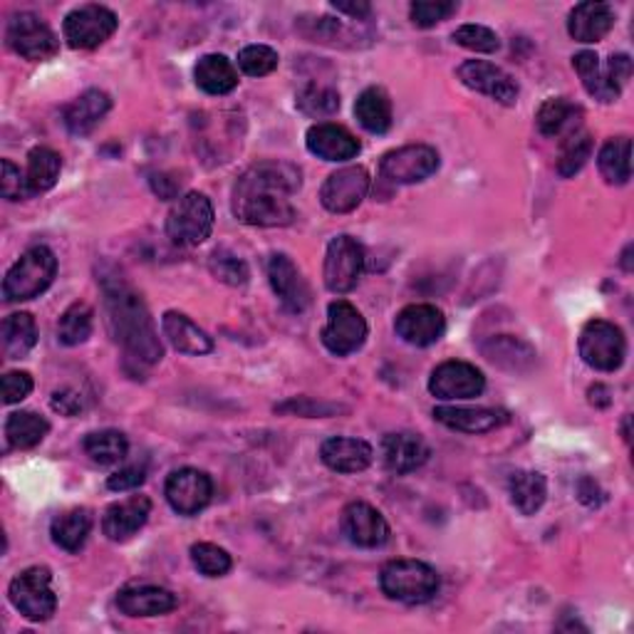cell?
<instances>
[{
    "mask_svg": "<svg viewBox=\"0 0 634 634\" xmlns=\"http://www.w3.org/2000/svg\"><path fill=\"white\" fill-rule=\"evenodd\" d=\"M614 27V11L608 3H580L567 17V33L577 43H600Z\"/></svg>",
    "mask_w": 634,
    "mask_h": 634,
    "instance_id": "cell-27",
    "label": "cell"
},
{
    "mask_svg": "<svg viewBox=\"0 0 634 634\" xmlns=\"http://www.w3.org/2000/svg\"><path fill=\"white\" fill-rule=\"evenodd\" d=\"M456 78L469 90L481 92V95L496 99L501 105H516L520 92L518 82L506 70H501L498 64H491L486 60H466L456 70Z\"/></svg>",
    "mask_w": 634,
    "mask_h": 634,
    "instance_id": "cell-16",
    "label": "cell"
},
{
    "mask_svg": "<svg viewBox=\"0 0 634 634\" xmlns=\"http://www.w3.org/2000/svg\"><path fill=\"white\" fill-rule=\"evenodd\" d=\"M454 43L461 45V48L471 50V52H483L491 55L501 48L498 35L491 31L486 25H476V23H466L454 31Z\"/></svg>",
    "mask_w": 634,
    "mask_h": 634,
    "instance_id": "cell-45",
    "label": "cell"
},
{
    "mask_svg": "<svg viewBox=\"0 0 634 634\" xmlns=\"http://www.w3.org/2000/svg\"><path fill=\"white\" fill-rule=\"evenodd\" d=\"M166 501L179 516H196L209 506L213 498V481L207 471L179 469L166 479Z\"/></svg>",
    "mask_w": 634,
    "mask_h": 634,
    "instance_id": "cell-15",
    "label": "cell"
},
{
    "mask_svg": "<svg viewBox=\"0 0 634 634\" xmlns=\"http://www.w3.org/2000/svg\"><path fill=\"white\" fill-rule=\"evenodd\" d=\"M5 43L13 52L33 62L50 60L60 50L58 35H55L52 27L35 13H15L11 21H8Z\"/></svg>",
    "mask_w": 634,
    "mask_h": 634,
    "instance_id": "cell-7",
    "label": "cell"
},
{
    "mask_svg": "<svg viewBox=\"0 0 634 634\" xmlns=\"http://www.w3.org/2000/svg\"><path fill=\"white\" fill-rule=\"evenodd\" d=\"M395 330L399 338L414 348H428V344L439 342L446 332V317L436 305L416 303L407 305L399 310L395 320Z\"/></svg>",
    "mask_w": 634,
    "mask_h": 634,
    "instance_id": "cell-18",
    "label": "cell"
},
{
    "mask_svg": "<svg viewBox=\"0 0 634 634\" xmlns=\"http://www.w3.org/2000/svg\"><path fill=\"white\" fill-rule=\"evenodd\" d=\"M50 432L48 419L35 412H13L5 422V436L13 449H33Z\"/></svg>",
    "mask_w": 634,
    "mask_h": 634,
    "instance_id": "cell-38",
    "label": "cell"
},
{
    "mask_svg": "<svg viewBox=\"0 0 634 634\" xmlns=\"http://www.w3.org/2000/svg\"><path fill=\"white\" fill-rule=\"evenodd\" d=\"M592 156V137L585 129H573L571 134H565L561 144V156H557V174L563 179H571L587 164V158Z\"/></svg>",
    "mask_w": 634,
    "mask_h": 634,
    "instance_id": "cell-41",
    "label": "cell"
},
{
    "mask_svg": "<svg viewBox=\"0 0 634 634\" xmlns=\"http://www.w3.org/2000/svg\"><path fill=\"white\" fill-rule=\"evenodd\" d=\"M456 11H459V3H454V0H419L409 8V15L416 27H434Z\"/></svg>",
    "mask_w": 634,
    "mask_h": 634,
    "instance_id": "cell-48",
    "label": "cell"
},
{
    "mask_svg": "<svg viewBox=\"0 0 634 634\" xmlns=\"http://www.w3.org/2000/svg\"><path fill=\"white\" fill-rule=\"evenodd\" d=\"M117 15L105 5H80L68 13L62 35L72 50H95L117 31Z\"/></svg>",
    "mask_w": 634,
    "mask_h": 634,
    "instance_id": "cell-10",
    "label": "cell"
},
{
    "mask_svg": "<svg viewBox=\"0 0 634 634\" xmlns=\"http://www.w3.org/2000/svg\"><path fill=\"white\" fill-rule=\"evenodd\" d=\"M117 608L127 618H158L179 608V598L158 585H127L117 592Z\"/></svg>",
    "mask_w": 634,
    "mask_h": 634,
    "instance_id": "cell-20",
    "label": "cell"
},
{
    "mask_svg": "<svg viewBox=\"0 0 634 634\" xmlns=\"http://www.w3.org/2000/svg\"><path fill=\"white\" fill-rule=\"evenodd\" d=\"M301 169L287 162H260L233 189V213L248 226L283 228L295 221L291 196L301 189Z\"/></svg>",
    "mask_w": 634,
    "mask_h": 634,
    "instance_id": "cell-1",
    "label": "cell"
},
{
    "mask_svg": "<svg viewBox=\"0 0 634 634\" xmlns=\"http://www.w3.org/2000/svg\"><path fill=\"white\" fill-rule=\"evenodd\" d=\"M583 115V109L571 102L567 97H550L540 105L538 115H536V125L538 132L543 137H561V134H571L577 122V117Z\"/></svg>",
    "mask_w": 634,
    "mask_h": 634,
    "instance_id": "cell-33",
    "label": "cell"
},
{
    "mask_svg": "<svg viewBox=\"0 0 634 634\" xmlns=\"http://www.w3.org/2000/svg\"><path fill=\"white\" fill-rule=\"evenodd\" d=\"M209 268H211V273L216 275L221 283L233 285V287L246 285L248 278H250V270L246 266V260H240L238 256L228 254V250H216V254H213L211 260H209Z\"/></svg>",
    "mask_w": 634,
    "mask_h": 634,
    "instance_id": "cell-47",
    "label": "cell"
},
{
    "mask_svg": "<svg viewBox=\"0 0 634 634\" xmlns=\"http://www.w3.org/2000/svg\"><path fill=\"white\" fill-rule=\"evenodd\" d=\"M50 404H52L55 412H60L62 416H74V414H80L82 409H85V399H82L78 389L62 387V389L52 391Z\"/></svg>",
    "mask_w": 634,
    "mask_h": 634,
    "instance_id": "cell-53",
    "label": "cell"
},
{
    "mask_svg": "<svg viewBox=\"0 0 634 634\" xmlns=\"http://www.w3.org/2000/svg\"><path fill=\"white\" fill-rule=\"evenodd\" d=\"M268 281L287 313H303L305 307L310 305V291H307L305 278L285 254L270 256Z\"/></svg>",
    "mask_w": 634,
    "mask_h": 634,
    "instance_id": "cell-19",
    "label": "cell"
},
{
    "mask_svg": "<svg viewBox=\"0 0 634 634\" xmlns=\"http://www.w3.org/2000/svg\"><path fill=\"white\" fill-rule=\"evenodd\" d=\"M278 52L268 45H246L238 52V68L244 70L248 78H266V74L278 68Z\"/></svg>",
    "mask_w": 634,
    "mask_h": 634,
    "instance_id": "cell-46",
    "label": "cell"
},
{
    "mask_svg": "<svg viewBox=\"0 0 634 634\" xmlns=\"http://www.w3.org/2000/svg\"><path fill=\"white\" fill-rule=\"evenodd\" d=\"M486 389V377L483 372L471 365V362L449 360L428 377V391L442 402H456V399H476Z\"/></svg>",
    "mask_w": 634,
    "mask_h": 634,
    "instance_id": "cell-13",
    "label": "cell"
},
{
    "mask_svg": "<svg viewBox=\"0 0 634 634\" xmlns=\"http://www.w3.org/2000/svg\"><path fill=\"white\" fill-rule=\"evenodd\" d=\"M608 78L610 82L618 90H622L624 85H627V80L632 78V60H630V55H612L610 62H608Z\"/></svg>",
    "mask_w": 634,
    "mask_h": 634,
    "instance_id": "cell-55",
    "label": "cell"
},
{
    "mask_svg": "<svg viewBox=\"0 0 634 634\" xmlns=\"http://www.w3.org/2000/svg\"><path fill=\"white\" fill-rule=\"evenodd\" d=\"M90 530H92V513L87 508H72L60 513V516L52 520L50 536L52 543L58 548L68 550V553H80L87 543Z\"/></svg>",
    "mask_w": 634,
    "mask_h": 634,
    "instance_id": "cell-30",
    "label": "cell"
},
{
    "mask_svg": "<svg viewBox=\"0 0 634 634\" xmlns=\"http://www.w3.org/2000/svg\"><path fill=\"white\" fill-rule=\"evenodd\" d=\"M152 516V501L146 496H132L127 501L111 503L102 518V533L115 543H125L146 526Z\"/></svg>",
    "mask_w": 634,
    "mask_h": 634,
    "instance_id": "cell-22",
    "label": "cell"
},
{
    "mask_svg": "<svg viewBox=\"0 0 634 634\" xmlns=\"http://www.w3.org/2000/svg\"><path fill=\"white\" fill-rule=\"evenodd\" d=\"M92 317L95 313L87 303H72L58 322V340L68 348H78V344L87 342L92 334Z\"/></svg>",
    "mask_w": 634,
    "mask_h": 634,
    "instance_id": "cell-42",
    "label": "cell"
},
{
    "mask_svg": "<svg viewBox=\"0 0 634 634\" xmlns=\"http://www.w3.org/2000/svg\"><path fill=\"white\" fill-rule=\"evenodd\" d=\"M146 481V469L144 466H139V463H132V466H125V469H119L115 471L107 479V489L109 491H134L142 486V483Z\"/></svg>",
    "mask_w": 634,
    "mask_h": 634,
    "instance_id": "cell-51",
    "label": "cell"
},
{
    "mask_svg": "<svg viewBox=\"0 0 634 634\" xmlns=\"http://www.w3.org/2000/svg\"><path fill=\"white\" fill-rule=\"evenodd\" d=\"M33 391V377L27 372H5L3 375V402L17 404Z\"/></svg>",
    "mask_w": 634,
    "mask_h": 634,
    "instance_id": "cell-50",
    "label": "cell"
},
{
    "mask_svg": "<svg viewBox=\"0 0 634 634\" xmlns=\"http://www.w3.org/2000/svg\"><path fill=\"white\" fill-rule=\"evenodd\" d=\"M580 357L587 367L614 372L627 357V340L614 322L590 320L580 332Z\"/></svg>",
    "mask_w": 634,
    "mask_h": 634,
    "instance_id": "cell-8",
    "label": "cell"
},
{
    "mask_svg": "<svg viewBox=\"0 0 634 634\" xmlns=\"http://www.w3.org/2000/svg\"><path fill=\"white\" fill-rule=\"evenodd\" d=\"M434 419L444 426L454 428V432L466 434H486L508 424V412L503 409H489V407H436Z\"/></svg>",
    "mask_w": 634,
    "mask_h": 634,
    "instance_id": "cell-23",
    "label": "cell"
},
{
    "mask_svg": "<svg viewBox=\"0 0 634 634\" xmlns=\"http://www.w3.org/2000/svg\"><path fill=\"white\" fill-rule=\"evenodd\" d=\"M362 270H365V248H362L360 240L348 236V233L332 238L328 254H325V287L334 295L350 293L357 287Z\"/></svg>",
    "mask_w": 634,
    "mask_h": 634,
    "instance_id": "cell-9",
    "label": "cell"
},
{
    "mask_svg": "<svg viewBox=\"0 0 634 634\" xmlns=\"http://www.w3.org/2000/svg\"><path fill=\"white\" fill-rule=\"evenodd\" d=\"M354 117L369 134H387L391 127V99L381 87H367L354 102Z\"/></svg>",
    "mask_w": 634,
    "mask_h": 634,
    "instance_id": "cell-32",
    "label": "cell"
},
{
    "mask_svg": "<svg viewBox=\"0 0 634 634\" xmlns=\"http://www.w3.org/2000/svg\"><path fill=\"white\" fill-rule=\"evenodd\" d=\"M303 33L315 37V40H320V43L338 45L340 37L348 31H344L342 23L332 21V17H320V21H307V27H303Z\"/></svg>",
    "mask_w": 634,
    "mask_h": 634,
    "instance_id": "cell-52",
    "label": "cell"
},
{
    "mask_svg": "<svg viewBox=\"0 0 634 634\" xmlns=\"http://www.w3.org/2000/svg\"><path fill=\"white\" fill-rule=\"evenodd\" d=\"M82 449H85V454L95 463L111 466L125 459L129 451V442L122 432H117V428H102V432H92L85 436Z\"/></svg>",
    "mask_w": 634,
    "mask_h": 634,
    "instance_id": "cell-39",
    "label": "cell"
},
{
    "mask_svg": "<svg viewBox=\"0 0 634 634\" xmlns=\"http://www.w3.org/2000/svg\"><path fill=\"white\" fill-rule=\"evenodd\" d=\"M590 402L598 404V407H608L610 404V389L602 387V385H595L590 389Z\"/></svg>",
    "mask_w": 634,
    "mask_h": 634,
    "instance_id": "cell-57",
    "label": "cell"
},
{
    "mask_svg": "<svg viewBox=\"0 0 634 634\" xmlns=\"http://www.w3.org/2000/svg\"><path fill=\"white\" fill-rule=\"evenodd\" d=\"M162 330H164V338L172 342V348L184 354L201 357V354L213 352V340L184 313H176V310L164 313Z\"/></svg>",
    "mask_w": 634,
    "mask_h": 634,
    "instance_id": "cell-28",
    "label": "cell"
},
{
    "mask_svg": "<svg viewBox=\"0 0 634 634\" xmlns=\"http://www.w3.org/2000/svg\"><path fill=\"white\" fill-rule=\"evenodd\" d=\"M193 80H196V87H199L201 92H207V95H213V97H221L238 87V70H236V64L226 58V55L213 52V55H203V58L196 62Z\"/></svg>",
    "mask_w": 634,
    "mask_h": 634,
    "instance_id": "cell-29",
    "label": "cell"
},
{
    "mask_svg": "<svg viewBox=\"0 0 634 634\" xmlns=\"http://www.w3.org/2000/svg\"><path fill=\"white\" fill-rule=\"evenodd\" d=\"M307 152L315 154L322 162H350L360 154L362 144L357 142L350 129L332 122H320L307 129L305 137Z\"/></svg>",
    "mask_w": 634,
    "mask_h": 634,
    "instance_id": "cell-21",
    "label": "cell"
},
{
    "mask_svg": "<svg viewBox=\"0 0 634 634\" xmlns=\"http://www.w3.org/2000/svg\"><path fill=\"white\" fill-rule=\"evenodd\" d=\"M37 344V325L31 313H13L3 320V354L8 360H23Z\"/></svg>",
    "mask_w": 634,
    "mask_h": 634,
    "instance_id": "cell-37",
    "label": "cell"
},
{
    "mask_svg": "<svg viewBox=\"0 0 634 634\" xmlns=\"http://www.w3.org/2000/svg\"><path fill=\"white\" fill-rule=\"evenodd\" d=\"M342 536L357 548H381L389 540V524L385 516L365 501H352L342 510Z\"/></svg>",
    "mask_w": 634,
    "mask_h": 634,
    "instance_id": "cell-17",
    "label": "cell"
},
{
    "mask_svg": "<svg viewBox=\"0 0 634 634\" xmlns=\"http://www.w3.org/2000/svg\"><path fill=\"white\" fill-rule=\"evenodd\" d=\"M379 585L389 600L404 604H424L434 600V595L439 592L442 577L432 565L402 557V561H389L381 567Z\"/></svg>",
    "mask_w": 634,
    "mask_h": 634,
    "instance_id": "cell-3",
    "label": "cell"
},
{
    "mask_svg": "<svg viewBox=\"0 0 634 634\" xmlns=\"http://www.w3.org/2000/svg\"><path fill=\"white\" fill-rule=\"evenodd\" d=\"M8 598L13 608L31 622H48L55 610H58V595L52 590V573L48 567H27L17 573L11 587H8Z\"/></svg>",
    "mask_w": 634,
    "mask_h": 634,
    "instance_id": "cell-5",
    "label": "cell"
},
{
    "mask_svg": "<svg viewBox=\"0 0 634 634\" xmlns=\"http://www.w3.org/2000/svg\"><path fill=\"white\" fill-rule=\"evenodd\" d=\"M191 563L201 575L223 577L226 573H231L233 557L228 555V550H223L213 543H193Z\"/></svg>",
    "mask_w": 634,
    "mask_h": 634,
    "instance_id": "cell-44",
    "label": "cell"
},
{
    "mask_svg": "<svg viewBox=\"0 0 634 634\" xmlns=\"http://www.w3.org/2000/svg\"><path fill=\"white\" fill-rule=\"evenodd\" d=\"M510 503L524 516H536L548 498V481L538 471H516L508 481Z\"/></svg>",
    "mask_w": 634,
    "mask_h": 634,
    "instance_id": "cell-31",
    "label": "cell"
},
{
    "mask_svg": "<svg viewBox=\"0 0 634 634\" xmlns=\"http://www.w3.org/2000/svg\"><path fill=\"white\" fill-rule=\"evenodd\" d=\"M0 193H3L5 201H23L31 193V186H27V176L17 169L11 158H3V174H0Z\"/></svg>",
    "mask_w": 634,
    "mask_h": 634,
    "instance_id": "cell-49",
    "label": "cell"
},
{
    "mask_svg": "<svg viewBox=\"0 0 634 634\" xmlns=\"http://www.w3.org/2000/svg\"><path fill=\"white\" fill-rule=\"evenodd\" d=\"M295 105L307 117L325 119V117H332L334 111L340 109V95H338V90L325 87V85H305L301 92H297Z\"/></svg>",
    "mask_w": 634,
    "mask_h": 634,
    "instance_id": "cell-43",
    "label": "cell"
},
{
    "mask_svg": "<svg viewBox=\"0 0 634 634\" xmlns=\"http://www.w3.org/2000/svg\"><path fill=\"white\" fill-rule=\"evenodd\" d=\"M213 231V207L209 196L199 191H189L174 203L169 216H166V236L172 244L193 248L201 246Z\"/></svg>",
    "mask_w": 634,
    "mask_h": 634,
    "instance_id": "cell-6",
    "label": "cell"
},
{
    "mask_svg": "<svg viewBox=\"0 0 634 634\" xmlns=\"http://www.w3.org/2000/svg\"><path fill=\"white\" fill-rule=\"evenodd\" d=\"M320 459L328 469L338 473H360L375 459L372 446L362 439H350V436H332V439L320 446Z\"/></svg>",
    "mask_w": 634,
    "mask_h": 634,
    "instance_id": "cell-25",
    "label": "cell"
},
{
    "mask_svg": "<svg viewBox=\"0 0 634 634\" xmlns=\"http://www.w3.org/2000/svg\"><path fill=\"white\" fill-rule=\"evenodd\" d=\"M367 320L348 301H334L328 307V325L322 328V344L338 357L357 352L367 340Z\"/></svg>",
    "mask_w": 634,
    "mask_h": 634,
    "instance_id": "cell-12",
    "label": "cell"
},
{
    "mask_svg": "<svg viewBox=\"0 0 634 634\" xmlns=\"http://www.w3.org/2000/svg\"><path fill=\"white\" fill-rule=\"evenodd\" d=\"M332 8L338 13L354 17V21H365V17L372 15V5L365 3V0H357V3H354V0H352V3H348V0H334Z\"/></svg>",
    "mask_w": 634,
    "mask_h": 634,
    "instance_id": "cell-56",
    "label": "cell"
},
{
    "mask_svg": "<svg viewBox=\"0 0 634 634\" xmlns=\"http://www.w3.org/2000/svg\"><path fill=\"white\" fill-rule=\"evenodd\" d=\"M439 152L428 144H409L391 149L385 156H381L379 172L381 179H387L391 184H419L428 179V176L439 172Z\"/></svg>",
    "mask_w": 634,
    "mask_h": 634,
    "instance_id": "cell-11",
    "label": "cell"
},
{
    "mask_svg": "<svg viewBox=\"0 0 634 634\" xmlns=\"http://www.w3.org/2000/svg\"><path fill=\"white\" fill-rule=\"evenodd\" d=\"M62 172V156L50 146H35L31 154H27V186H31V193H45L50 191L60 179Z\"/></svg>",
    "mask_w": 634,
    "mask_h": 634,
    "instance_id": "cell-34",
    "label": "cell"
},
{
    "mask_svg": "<svg viewBox=\"0 0 634 634\" xmlns=\"http://www.w3.org/2000/svg\"><path fill=\"white\" fill-rule=\"evenodd\" d=\"M598 166L608 184H627L632 179V139L614 137L604 142L598 154Z\"/></svg>",
    "mask_w": 634,
    "mask_h": 634,
    "instance_id": "cell-35",
    "label": "cell"
},
{
    "mask_svg": "<svg viewBox=\"0 0 634 634\" xmlns=\"http://www.w3.org/2000/svg\"><path fill=\"white\" fill-rule=\"evenodd\" d=\"M102 293H105L107 322L115 340L122 344L129 357L142 365H156L164 357L162 340L154 328L152 313L132 285L122 275L107 273L99 278Z\"/></svg>",
    "mask_w": 634,
    "mask_h": 634,
    "instance_id": "cell-2",
    "label": "cell"
},
{
    "mask_svg": "<svg viewBox=\"0 0 634 634\" xmlns=\"http://www.w3.org/2000/svg\"><path fill=\"white\" fill-rule=\"evenodd\" d=\"M369 184L372 179L365 166H344L332 172L320 189L322 207L330 213H350L367 199Z\"/></svg>",
    "mask_w": 634,
    "mask_h": 634,
    "instance_id": "cell-14",
    "label": "cell"
},
{
    "mask_svg": "<svg viewBox=\"0 0 634 634\" xmlns=\"http://www.w3.org/2000/svg\"><path fill=\"white\" fill-rule=\"evenodd\" d=\"M573 68L577 70V74H580L583 87L587 90V95L590 97L600 99V102H614L620 97L622 90L612 85L608 72L600 68V58L595 52H590V50L577 52L573 58Z\"/></svg>",
    "mask_w": 634,
    "mask_h": 634,
    "instance_id": "cell-36",
    "label": "cell"
},
{
    "mask_svg": "<svg viewBox=\"0 0 634 634\" xmlns=\"http://www.w3.org/2000/svg\"><path fill=\"white\" fill-rule=\"evenodd\" d=\"M58 275V258L48 246H33L8 270L3 281L5 303H25L40 297Z\"/></svg>",
    "mask_w": 634,
    "mask_h": 634,
    "instance_id": "cell-4",
    "label": "cell"
},
{
    "mask_svg": "<svg viewBox=\"0 0 634 634\" xmlns=\"http://www.w3.org/2000/svg\"><path fill=\"white\" fill-rule=\"evenodd\" d=\"M381 456L391 473H412L428 459V446L419 434L395 432L381 439Z\"/></svg>",
    "mask_w": 634,
    "mask_h": 634,
    "instance_id": "cell-24",
    "label": "cell"
},
{
    "mask_svg": "<svg viewBox=\"0 0 634 634\" xmlns=\"http://www.w3.org/2000/svg\"><path fill=\"white\" fill-rule=\"evenodd\" d=\"M342 407L338 404H322V402H313V399H295V402H287L278 407V412H293L297 416H330L338 414Z\"/></svg>",
    "mask_w": 634,
    "mask_h": 634,
    "instance_id": "cell-54",
    "label": "cell"
},
{
    "mask_svg": "<svg viewBox=\"0 0 634 634\" xmlns=\"http://www.w3.org/2000/svg\"><path fill=\"white\" fill-rule=\"evenodd\" d=\"M109 109L111 99L107 92L87 90L64 107V127L74 137H87L90 132H95V127L107 117Z\"/></svg>",
    "mask_w": 634,
    "mask_h": 634,
    "instance_id": "cell-26",
    "label": "cell"
},
{
    "mask_svg": "<svg viewBox=\"0 0 634 634\" xmlns=\"http://www.w3.org/2000/svg\"><path fill=\"white\" fill-rule=\"evenodd\" d=\"M483 354H486L493 365L510 369V372L526 369L530 362L536 360V350L530 348V344L520 342L516 338H508V334H503V338H496V340H491L489 344H483Z\"/></svg>",
    "mask_w": 634,
    "mask_h": 634,
    "instance_id": "cell-40",
    "label": "cell"
}]
</instances>
